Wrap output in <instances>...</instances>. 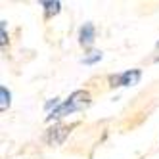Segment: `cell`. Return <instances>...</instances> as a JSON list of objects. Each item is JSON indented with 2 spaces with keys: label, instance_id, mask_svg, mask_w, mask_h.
<instances>
[{
  "label": "cell",
  "instance_id": "obj_1",
  "mask_svg": "<svg viewBox=\"0 0 159 159\" xmlns=\"http://www.w3.org/2000/svg\"><path fill=\"white\" fill-rule=\"evenodd\" d=\"M88 102H90L88 92H84V90H77V92H73L69 98L63 102V104H60L58 107L50 113L48 119H60L63 115H69V113H73L77 109H83L84 106H88Z\"/></svg>",
  "mask_w": 159,
  "mask_h": 159
},
{
  "label": "cell",
  "instance_id": "obj_2",
  "mask_svg": "<svg viewBox=\"0 0 159 159\" xmlns=\"http://www.w3.org/2000/svg\"><path fill=\"white\" fill-rule=\"evenodd\" d=\"M140 81V71L138 69H130V71H125L123 75H119L117 79H113V83H117L119 86H132Z\"/></svg>",
  "mask_w": 159,
  "mask_h": 159
},
{
  "label": "cell",
  "instance_id": "obj_3",
  "mask_svg": "<svg viewBox=\"0 0 159 159\" xmlns=\"http://www.w3.org/2000/svg\"><path fill=\"white\" fill-rule=\"evenodd\" d=\"M79 39H81V44H83V46H90V44L94 42V27H92V23H84V25L81 27Z\"/></svg>",
  "mask_w": 159,
  "mask_h": 159
},
{
  "label": "cell",
  "instance_id": "obj_4",
  "mask_svg": "<svg viewBox=\"0 0 159 159\" xmlns=\"http://www.w3.org/2000/svg\"><path fill=\"white\" fill-rule=\"evenodd\" d=\"M40 4L46 8V14H48V16L60 12V2H40Z\"/></svg>",
  "mask_w": 159,
  "mask_h": 159
},
{
  "label": "cell",
  "instance_id": "obj_5",
  "mask_svg": "<svg viewBox=\"0 0 159 159\" xmlns=\"http://www.w3.org/2000/svg\"><path fill=\"white\" fill-rule=\"evenodd\" d=\"M0 94H2V104H0V109L4 111V109L10 106V92H8L6 86H2V88H0Z\"/></svg>",
  "mask_w": 159,
  "mask_h": 159
},
{
  "label": "cell",
  "instance_id": "obj_6",
  "mask_svg": "<svg viewBox=\"0 0 159 159\" xmlns=\"http://www.w3.org/2000/svg\"><path fill=\"white\" fill-rule=\"evenodd\" d=\"M100 58H102V54H100V52H92V56H88V58H84L83 61H84V63H94V61H98Z\"/></svg>",
  "mask_w": 159,
  "mask_h": 159
},
{
  "label": "cell",
  "instance_id": "obj_7",
  "mask_svg": "<svg viewBox=\"0 0 159 159\" xmlns=\"http://www.w3.org/2000/svg\"><path fill=\"white\" fill-rule=\"evenodd\" d=\"M2 44H6V21H2Z\"/></svg>",
  "mask_w": 159,
  "mask_h": 159
}]
</instances>
